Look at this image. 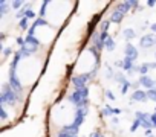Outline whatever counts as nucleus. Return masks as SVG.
Segmentation results:
<instances>
[{"label": "nucleus", "instance_id": "obj_2", "mask_svg": "<svg viewBox=\"0 0 156 137\" xmlns=\"http://www.w3.org/2000/svg\"><path fill=\"white\" fill-rule=\"evenodd\" d=\"M72 6H73V3H70V2H46L44 9H43L44 22L54 28L61 26L66 22V18L69 17Z\"/></svg>", "mask_w": 156, "mask_h": 137}, {"label": "nucleus", "instance_id": "obj_1", "mask_svg": "<svg viewBox=\"0 0 156 137\" xmlns=\"http://www.w3.org/2000/svg\"><path fill=\"white\" fill-rule=\"evenodd\" d=\"M44 62L37 56H23L16 64V78L23 87H31L37 82L43 72Z\"/></svg>", "mask_w": 156, "mask_h": 137}, {"label": "nucleus", "instance_id": "obj_7", "mask_svg": "<svg viewBox=\"0 0 156 137\" xmlns=\"http://www.w3.org/2000/svg\"><path fill=\"white\" fill-rule=\"evenodd\" d=\"M133 101H138V102H145L147 99H148V95H147V92H142V90H136L135 93H133Z\"/></svg>", "mask_w": 156, "mask_h": 137}, {"label": "nucleus", "instance_id": "obj_10", "mask_svg": "<svg viewBox=\"0 0 156 137\" xmlns=\"http://www.w3.org/2000/svg\"><path fill=\"white\" fill-rule=\"evenodd\" d=\"M106 46H107V50H113V49H115V43H113V40L109 38V40L106 41Z\"/></svg>", "mask_w": 156, "mask_h": 137}, {"label": "nucleus", "instance_id": "obj_9", "mask_svg": "<svg viewBox=\"0 0 156 137\" xmlns=\"http://www.w3.org/2000/svg\"><path fill=\"white\" fill-rule=\"evenodd\" d=\"M122 35H124L127 40H132V38H135V31H133V29H124V31H122Z\"/></svg>", "mask_w": 156, "mask_h": 137}, {"label": "nucleus", "instance_id": "obj_6", "mask_svg": "<svg viewBox=\"0 0 156 137\" xmlns=\"http://www.w3.org/2000/svg\"><path fill=\"white\" fill-rule=\"evenodd\" d=\"M156 41H154V37H153V34H150V35H144L142 38H141V47H150V46H153Z\"/></svg>", "mask_w": 156, "mask_h": 137}, {"label": "nucleus", "instance_id": "obj_11", "mask_svg": "<svg viewBox=\"0 0 156 137\" xmlns=\"http://www.w3.org/2000/svg\"><path fill=\"white\" fill-rule=\"evenodd\" d=\"M147 95H148V99H151V101L156 102V89H154V90H148Z\"/></svg>", "mask_w": 156, "mask_h": 137}, {"label": "nucleus", "instance_id": "obj_8", "mask_svg": "<svg viewBox=\"0 0 156 137\" xmlns=\"http://www.w3.org/2000/svg\"><path fill=\"white\" fill-rule=\"evenodd\" d=\"M139 82H141L144 87H147L148 90H154V89H156V84H154V82H153L148 76H142V78L139 79Z\"/></svg>", "mask_w": 156, "mask_h": 137}, {"label": "nucleus", "instance_id": "obj_5", "mask_svg": "<svg viewBox=\"0 0 156 137\" xmlns=\"http://www.w3.org/2000/svg\"><path fill=\"white\" fill-rule=\"evenodd\" d=\"M55 34H57V29L54 26H51L49 23H46V22H37L34 25V28H32L34 38L37 40V43H40L43 46L51 44L55 38Z\"/></svg>", "mask_w": 156, "mask_h": 137}, {"label": "nucleus", "instance_id": "obj_13", "mask_svg": "<svg viewBox=\"0 0 156 137\" xmlns=\"http://www.w3.org/2000/svg\"><path fill=\"white\" fill-rule=\"evenodd\" d=\"M106 96H107L110 101H113V99H115V96H113V93H112V92H107V93H106Z\"/></svg>", "mask_w": 156, "mask_h": 137}, {"label": "nucleus", "instance_id": "obj_3", "mask_svg": "<svg viewBox=\"0 0 156 137\" xmlns=\"http://www.w3.org/2000/svg\"><path fill=\"white\" fill-rule=\"evenodd\" d=\"M75 113L76 108L69 99L60 101L51 110V122L58 126H70L75 120Z\"/></svg>", "mask_w": 156, "mask_h": 137}, {"label": "nucleus", "instance_id": "obj_14", "mask_svg": "<svg viewBox=\"0 0 156 137\" xmlns=\"http://www.w3.org/2000/svg\"><path fill=\"white\" fill-rule=\"evenodd\" d=\"M151 31H153V32H156V23H154V25H151Z\"/></svg>", "mask_w": 156, "mask_h": 137}, {"label": "nucleus", "instance_id": "obj_12", "mask_svg": "<svg viewBox=\"0 0 156 137\" xmlns=\"http://www.w3.org/2000/svg\"><path fill=\"white\" fill-rule=\"evenodd\" d=\"M20 28H22V29H26V28H28V20H26V18L20 22Z\"/></svg>", "mask_w": 156, "mask_h": 137}, {"label": "nucleus", "instance_id": "obj_4", "mask_svg": "<svg viewBox=\"0 0 156 137\" xmlns=\"http://www.w3.org/2000/svg\"><path fill=\"white\" fill-rule=\"evenodd\" d=\"M98 64V58L97 53L92 49H84L80 55H78V59L75 62L73 72L76 75H86L95 70V67Z\"/></svg>", "mask_w": 156, "mask_h": 137}]
</instances>
